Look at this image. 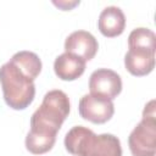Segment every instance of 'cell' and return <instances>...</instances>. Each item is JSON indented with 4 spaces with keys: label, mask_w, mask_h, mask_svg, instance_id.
<instances>
[{
    "label": "cell",
    "mask_w": 156,
    "mask_h": 156,
    "mask_svg": "<svg viewBox=\"0 0 156 156\" xmlns=\"http://www.w3.org/2000/svg\"><path fill=\"white\" fill-rule=\"evenodd\" d=\"M65 147L73 156H122L121 141L116 135H98L83 126H74L67 132Z\"/></svg>",
    "instance_id": "6da1fadb"
},
{
    "label": "cell",
    "mask_w": 156,
    "mask_h": 156,
    "mask_svg": "<svg viewBox=\"0 0 156 156\" xmlns=\"http://www.w3.org/2000/svg\"><path fill=\"white\" fill-rule=\"evenodd\" d=\"M0 84L6 105L13 110H24L34 100L35 85L15 63L7 61L0 67Z\"/></svg>",
    "instance_id": "7a4b0ae2"
},
{
    "label": "cell",
    "mask_w": 156,
    "mask_h": 156,
    "mask_svg": "<svg viewBox=\"0 0 156 156\" xmlns=\"http://www.w3.org/2000/svg\"><path fill=\"white\" fill-rule=\"evenodd\" d=\"M69 99L62 90L54 89L48 91L39 108L30 117V127H38L57 133L69 113Z\"/></svg>",
    "instance_id": "3957f363"
},
{
    "label": "cell",
    "mask_w": 156,
    "mask_h": 156,
    "mask_svg": "<svg viewBox=\"0 0 156 156\" xmlns=\"http://www.w3.org/2000/svg\"><path fill=\"white\" fill-rule=\"evenodd\" d=\"M133 156H155L156 154V112L155 100H150L143 111L141 121L128 136Z\"/></svg>",
    "instance_id": "277c9868"
},
{
    "label": "cell",
    "mask_w": 156,
    "mask_h": 156,
    "mask_svg": "<svg viewBox=\"0 0 156 156\" xmlns=\"http://www.w3.org/2000/svg\"><path fill=\"white\" fill-rule=\"evenodd\" d=\"M78 111L83 119L95 124H102L112 118L115 105L112 100L93 94H85L79 100Z\"/></svg>",
    "instance_id": "5b68a950"
},
{
    "label": "cell",
    "mask_w": 156,
    "mask_h": 156,
    "mask_svg": "<svg viewBox=\"0 0 156 156\" xmlns=\"http://www.w3.org/2000/svg\"><path fill=\"white\" fill-rule=\"evenodd\" d=\"M90 94L108 100H113L122 91V79L119 74L108 68H99L89 78Z\"/></svg>",
    "instance_id": "8992f818"
},
{
    "label": "cell",
    "mask_w": 156,
    "mask_h": 156,
    "mask_svg": "<svg viewBox=\"0 0 156 156\" xmlns=\"http://www.w3.org/2000/svg\"><path fill=\"white\" fill-rule=\"evenodd\" d=\"M99 49L95 37L87 30H76L65 40V52L73 54L85 62L94 58Z\"/></svg>",
    "instance_id": "52a82bcc"
},
{
    "label": "cell",
    "mask_w": 156,
    "mask_h": 156,
    "mask_svg": "<svg viewBox=\"0 0 156 156\" xmlns=\"http://www.w3.org/2000/svg\"><path fill=\"white\" fill-rule=\"evenodd\" d=\"M124 66L127 71L135 77L146 76L155 68V51L129 49L124 56Z\"/></svg>",
    "instance_id": "ba28073f"
},
{
    "label": "cell",
    "mask_w": 156,
    "mask_h": 156,
    "mask_svg": "<svg viewBox=\"0 0 156 156\" xmlns=\"http://www.w3.org/2000/svg\"><path fill=\"white\" fill-rule=\"evenodd\" d=\"M126 27V16L117 6L105 7L98 20V28L104 37L115 38L123 33Z\"/></svg>",
    "instance_id": "9c48e42d"
},
{
    "label": "cell",
    "mask_w": 156,
    "mask_h": 156,
    "mask_svg": "<svg viewBox=\"0 0 156 156\" xmlns=\"http://www.w3.org/2000/svg\"><path fill=\"white\" fill-rule=\"evenodd\" d=\"M55 74L61 80L72 82L78 79L85 71V61L73 54L63 52L55 58Z\"/></svg>",
    "instance_id": "30bf717a"
},
{
    "label": "cell",
    "mask_w": 156,
    "mask_h": 156,
    "mask_svg": "<svg viewBox=\"0 0 156 156\" xmlns=\"http://www.w3.org/2000/svg\"><path fill=\"white\" fill-rule=\"evenodd\" d=\"M56 135L57 134L30 128L26 136V149L33 155H43L54 147Z\"/></svg>",
    "instance_id": "8fae6325"
},
{
    "label": "cell",
    "mask_w": 156,
    "mask_h": 156,
    "mask_svg": "<svg viewBox=\"0 0 156 156\" xmlns=\"http://www.w3.org/2000/svg\"><path fill=\"white\" fill-rule=\"evenodd\" d=\"M10 61L12 63H15L24 74H27L32 80H35L37 77L40 74L41 72V60L39 58V56L35 52L32 51H27V50H22L16 52Z\"/></svg>",
    "instance_id": "7c38bea8"
},
{
    "label": "cell",
    "mask_w": 156,
    "mask_h": 156,
    "mask_svg": "<svg viewBox=\"0 0 156 156\" xmlns=\"http://www.w3.org/2000/svg\"><path fill=\"white\" fill-rule=\"evenodd\" d=\"M128 48L156 51V35L149 28H135L128 37Z\"/></svg>",
    "instance_id": "4fadbf2b"
},
{
    "label": "cell",
    "mask_w": 156,
    "mask_h": 156,
    "mask_svg": "<svg viewBox=\"0 0 156 156\" xmlns=\"http://www.w3.org/2000/svg\"><path fill=\"white\" fill-rule=\"evenodd\" d=\"M52 4L57 7H60L61 10L67 11V10H71L74 6L79 5V1H52Z\"/></svg>",
    "instance_id": "5bb4252c"
}]
</instances>
